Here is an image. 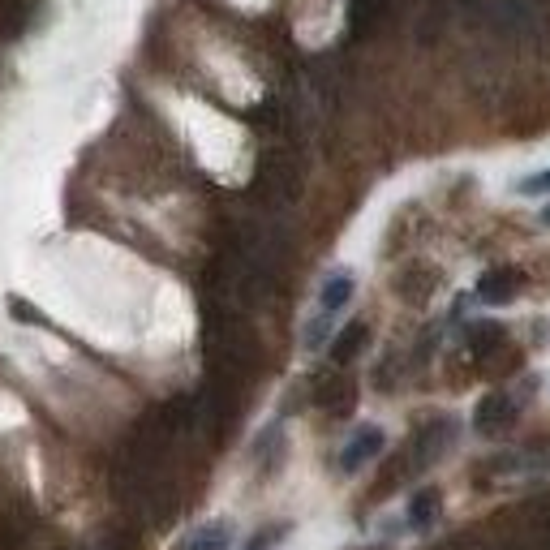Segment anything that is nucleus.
Wrapping results in <instances>:
<instances>
[{"label": "nucleus", "mask_w": 550, "mask_h": 550, "mask_svg": "<svg viewBox=\"0 0 550 550\" xmlns=\"http://www.w3.org/2000/svg\"><path fill=\"white\" fill-rule=\"evenodd\" d=\"M379 452H383V430H379V426H361L353 439H349V447L340 452V469L353 473V469H361L366 460H374Z\"/></svg>", "instance_id": "obj_1"}, {"label": "nucleus", "mask_w": 550, "mask_h": 550, "mask_svg": "<svg viewBox=\"0 0 550 550\" xmlns=\"http://www.w3.org/2000/svg\"><path fill=\"white\" fill-rule=\"evenodd\" d=\"M512 417H516V404H512L508 396H486L482 404H477L473 426L482 430V434H499V430L512 426Z\"/></svg>", "instance_id": "obj_2"}, {"label": "nucleus", "mask_w": 550, "mask_h": 550, "mask_svg": "<svg viewBox=\"0 0 550 550\" xmlns=\"http://www.w3.org/2000/svg\"><path fill=\"white\" fill-rule=\"evenodd\" d=\"M520 288V275L516 271H486L482 284H477V293H482V301H490V306H503V301H512Z\"/></svg>", "instance_id": "obj_3"}, {"label": "nucleus", "mask_w": 550, "mask_h": 550, "mask_svg": "<svg viewBox=\"0 0 550 550\" xmlns=\"http://www.w3.org/2000/svg\"><path fill=\"white\" fill-rule=\"evenodd\" d=\"M353 297V275L349 271H336L331 280L323 284V293H318V310L323 314H336V310H344V301Z\"/></svg>", "instance_id": "obj_4"}, {"label": "nucleus", "mask_w": 550, "mask_h": 550, "mask_svg": "<svg viewBox=\"0 0 550 550\" xmlns=\"http://www.w3.org/2000/svg\"><path fill=\"white\" fill-rule=\"evenodd\" d=\"M185 550H228V525L224 520H215V525H202L190 542H185Z\"/></svg>", "instance_id": "obj_5"}, {"label": "nucleus", "mask_w": 550, "mask_h": 550, "mask_svg": "<svg viewBox=\"0 0 550 550\" xmlns=\"http://www.w3.org/2000/svg\"><path fill=\"white\" fill-rule=\"evenodd\" d=\"M361 340H366V327H361V323L344 327V336L336 340V349H331V357H336V361H349V357L361 349Z\"/></svg>", "instance_id": "obj_6"}, {"label": "nucleus", "mask_w": 550, "mask_h": 550, "mask_svg": "<svg viewBox=\"0 0 550 550\" xmlns=\"http://www.w3.org/2000/svg\"><path fill=\"white\" fill-rule=\"evenodd\" d=\"M434 512H439V495H434V490H422V495L413 499V508H409V520L413 525H430Z\"/></svg>", "instance_id": "obj_7"}, {"label": "nucleus", "mask_w": 550, "mask_h": 550, "mask_svg": "<svg viewBox=\"0 0 550 550\" xmlns=\"http://www.w3.org/2000/svg\"><path fill=\"white\" fill-rule=\"evenodd\" d=\"M520 190L525 194H550V168L538 172V177H529V181H520Z\"/></svg>", "instance_id": "obj_8"}, {"label": "nucleus", "mask_w": 550, "mask_h": 550, "mask_svg": "<svg viewBox=\"0 0 550 550\" xmlns=\"http://www.w3.org/2000/svg\"><path fill=\"white\" fill-rule=\"evenodd\" d=\"M275 542H280V529H267V533H258L245 550H275Z\"/></svg>", "instance_id": "obj_9"}, {"label": "nucleus", "mask_w": 550, "mask_h": 550, "mask_svg": "<svg viewBox=\"0 0 550 550\" xmlns=\"http://www.w3.org/2000/svg\"><path fill=\"white\" fill-rule=\"evenodd\" d=\"M542 220H546V224H550V207H546V211H542Z\"/></svg>", "instance_id": "obj_10"}]
</instances>
